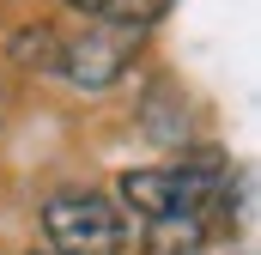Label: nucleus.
<instances>
[{
  "label": "nucleus",
  "instance_id": "obj_5",
  "mask_svg": "<svg viewBox=\"0 0 261 255\" xmlns=\"http://www.w3.org/2000/svg\"><path fill=\"white\" fill-rule=\"evenodd\" d=\"M37 255H55V249H37Z\"/></svg>",
  "mask_w": 261,
  "mask_h": 255
},
{
  "label": "nucleus",
  "instance_id": "obj_1",
  "mask_svg": "<svg viewBox=\"0 0 261 255\" xmlns=\"http://www.w3.org/2000/svg\"><path fill=\"white\" fill-rule=\"evenodd\" d=\"M225 170L219 164H164V170H128L122 207L146 225H200V213L219 200Z\"/></svg>",
  "mask_w": 261,
  "mask_h": 255
},
{
  "label": "nucleus",
  "instance_id": "obj_3",
  "mask_svg": "<svg viewBox=\"0 0 261 255\" xmlns=\"http://www.w3.org/2000/svg\"><path fill=\"white\" fill-rule=\"evenodd\" d=\"M134 49H140V31L134 24H97V31L73 37L61 49V73L73 85H85V91H103V85L122 79V67L134 61Z\"/></svg>",
  "mask_w": 261,
  "mask_h": 255
},
{
  "label": "nucleus",
  "instance_id": "obj_2",
  "mask_svg": "<svg viewBox=\"0 0 261 255\" xmlns=\"http://www.w3.org/2000/svg\"><path fill=\"white\" fill-rule=\"evenodd\" d=\"M43 231L55 255H122L128 249V225L116 213V200L85 189H67L43 207Z\"/></svg>",
  "mask_w": 261,
  "mask_h": 255
},
{
  "label": "nucleus",
  "instance_id": "obj_4",
  "mask_svg": "<svg viewBox=\"0 0 261 255\" xmlns=\"http://www.w3.org/2000/svg\"><path fill=\"white\" fill-rule=\"evenodd\" d=\"M67 6H79V12H97L103 24H146V18H158L170 0H67Z\"/></svg>",
  "mask_w": 261,
  "mask_h": 255
}]
</instances>
